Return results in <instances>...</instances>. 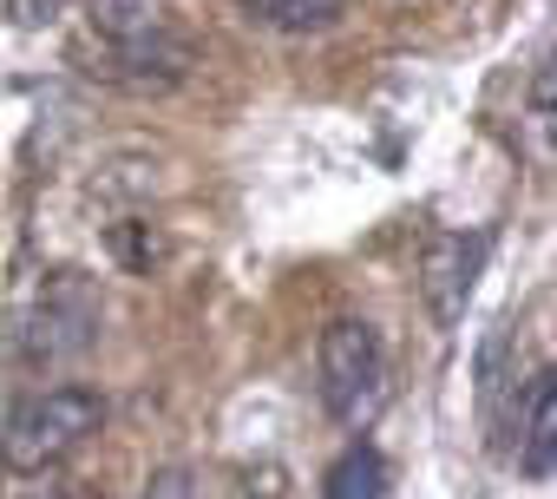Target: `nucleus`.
<instances>
[{"label": "nucleus", "mask_w": 557, "mask_h": 499, "mask_svg": "<svg viewBox=\"0 0 557 499\" xmlns=\"http://www.w3.org/2000/svg\"><path fill=\"white\" fill-rule=\"evenodd\" d=\"M99 421H106V401L92 388H79V381L47 388V394L21 401L8 414V427H0V466H8V473H47L86 434H99Z\"/></svg>", "instance_id": "nucleus-1"}, {"label": "nucleus", "mask_w": 557, "mask_h": 499, "mask_svg": "<svg viewBox=\"0 0 557 499\" xmlns=\"http://www.w3.org/2000/svg\"><path fill=\"white\" fill-rule=\"evenodd\" d=\"M479 270H485V230H433L426 236V249H420V296H426V316L440 329L466 322Z\"/></svg>", "instance_id": "nucleus-4"}, {"label": "nucleus", "mask_w": 557, "mask_h": 499, "mask_svg": "<svg viewBox=\"0 0 557 499\" xmlns=\"http://www.w3.org/2000/svg\"><path fill=\"white\" fill-rule=\"evenodd\" d=\"M322 401L342 427H374V414L387 407V349L374 322L342 316L322 329Z\"/></svg>", "instance_id": "nucleus-2"}, {"label": "nucleus", "mask_w": 557, "mask_h": 499, "mask_svg": "<svg viewBox=\"0 0 557 499\" xmlns=\"http://www.w3.org/2000/svg\"><path fill=\"white\" fill-rule=\"evenodd\" d=\"M236 8L275 34H315V27H335L342 0H236Z\"/></svg>", "instance_id": "nucleus-10"}, {"label": "nucleus", "mask_w": 557, "mask_h": 499, "mask_svg": "<svg viewBox=\"0 0 557 499\" xmlns=\"http://www.w3.org/2000/svg\"><path fill=\"white\" fill-rule=\"evenodd\" d=\"M106 249H112V264H119V270L151 277V270L171 257V236H164L151 217H119V223L106 230Z\"/></svg>", "instance_id": "nucleus-8"}, {"label": "nucleus", "mask_w": 557, "mask_h": 499, "mask_svg": "<svg viewBox=\"0 0 557 499\" xmlns=\"http://www.w3.org/2000/svg\"><path fill=\"white\" fill-rule=\"evenodd\" d=\"M524 132H531V165L550 171V138H557V73H550V66H537V80H531Z\"/></svg>", "instance_id": "nucleus-11"}, {"label": "nucleus", "mask_w": 557, "mask_h": 499, "mask_svg": "<svg viewBox=\"0 0 557 499\" xmlns=\"http://www.w3.org/2000/svg\"><path fill=\"white\" fill-rule=\"evenodd\" d=\"M86 21L106 47H138L164 34V0H86Z\"/></svg>", "instance_id": "nucleus-7"}, {"label": "nucleus", "mask_w": 557, "mask_h": 499, "mask_svg": "<svg viewBox=\"0 0 557 499\" xmlns=\"http://www.w3.org/2000/svg\"><path fill=\"white\" fill-rule=\"evenodd\" d=\"M550 466H557V375L537 368L524 381V414H518V473L550 479Z\"/></svg>", "instance_id": "nucleus-5"}, {"label": "nucleus", "mask_w": 557, "mask_h": 499, "mask_svg": "<svg viewBox=\"0 0 557 499\" xmlns=\"http://www.w3.org/2000/svg\"><path fill=\"white\" fill-rule=\"evenodd\" d=\"M99 316H106V303H99L92 277H79V270L47 277V290L21 316V362L27 368H60L73 355H86L99 342Z\"/></svg>", "instance_id": "nucleus-3"}, {"label": "nucleus", "mask_w": 557, "mask_h": 499, "mask_svg": "<svg viewBox=\"0 0 557 499\" xmlns=\"http://www.w3.org/2000/svg\"><path fill=\"white\" fill-rule=\"evenodd\" d=\"M184 73H190V47L171 34H151L138 47H112V66H106V80H119L132 93H171Z\"/></svg>", "instance_id": "nucleus-6"}, {"label": "nucleus", "mask_w": 557, "mask_h": 499, "mask_svg": "<svg viewBox=\"0 0 557 499\" xmlns=\"http://www.w3.org/2000/svg\"><path fill=\"white\" fill-rule=\"evenodd\" d=\"M8 14H14V27L40 34V27H53V21H60V0H8Z\"/></svg>", "instance_id": "nucleus-14"}, {"label": "nucleus", "mask_w": 557, "mask_h": 499, "mask_svg": "<svg viewBox=\"0 0 557 499\" xmlns=\"http://www.w3.org/2000/svg\"><path fill=\"white\" fill-rule=\"evenodd\" d=\"M381 486H387V460H381L368 440H355V447L329 466L322 499H381Z\"/></svg>", "instance_id": "nucleus-9"}, {"label": "nucleus", "mask_w": 557, "mask_h": 499, "mask_svg": "<svg viewBox=\"0 0 557 499\" xmlns=\"http://www.w3.org/2000/svg\"><path fill=\"white\" fill-rule=\"evenodd\" d=\"M92 191H106V197H145V191H158V171L151 165H112V178H99Z\"/></svg>", "instance_id": "nucleus-13"}, {"label": "nucleus", "mask_w": 557, "mask_h": 499, "mask_svg": "<svg viewBox=\"0 0 557 499\" xmlns=\"http://www.w3.org/2000/svg\"><path fill=\"white\" fill-rule=\"evenodd\" d=\"M511 381H518V375H511V329L498 322V329H485V342H479V407L492 414Z\"/></svg>", "instance_id": "nucleus-12"}, {"label": "nucleus", "mask_w": 557, "mask_h": 499, "mask_svg": "<svg viewBox=\"0 0 557 499\" xmlns=\"http://www.w3.org/2000/svg\"><path fill=\"white\" fill-rule=\"evenodd\" d=\"M145 499H197V486H190V473H184V466H158V473H151V486H145Z\"/></svg>", "instance_id": "nucleus-15"}]
</instances>
